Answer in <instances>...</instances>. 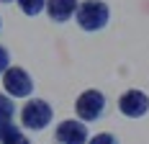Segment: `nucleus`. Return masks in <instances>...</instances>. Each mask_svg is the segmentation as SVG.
<instances>
[{
  "mask_svg": "<svg viewBox=\"0 0 149 144\" xmlns=\"http://www.w3.org/2000/svg\"><path fill=\"white\" fill-rule=\"evenodd\" d=\"M74 21L82 31H100L108 26L111 21V8L105 5L103 0H82L77 5V13H74Z\"/></svg>",
  "mask_w": 149,
  "mask_h": 144,
  "instance_id": "obj_1",
  "label": "nucleus"
},
{
  "mask_svg": "<svg viewBox=\"0 0 149 144\" xmlns=\"http://www.w3.org/2000/svg\"><path fill=\"white\" fill-rule=\"evenodd\" d=\"M52 118H54V111H52V106L41 98H31L23 108H21V124L31 131H41L46 129L49 124H52Z\"/></svg>",
  "mask_w": 149,
  "mask_h": 144,
  "instance_id": "obj_2",
  "label": "nucleus"
},
{
  "mask_svg": "<svg viewBox=\"0 0 149 144\" xmlns=\"http://www.w3.org/2000/svg\"><path fill=\"white\" fill-rule=\"evenodd\" d=\"M103 111H105V95L100 93V90H95V87L82 90V93L77 95V101H74V113L80 116L82 124L100 118Z\"/></svg>",
  "mask_w": 149,
  "mask_h": 144,
  "instance_id": "obj_3",
  "label": "nucleus"
},
{
  "mask_svg": "<svg viewBox=\"0 0 149 144\" xmlns=\"http://www.w3.org/2000/svg\"><path fill=\"white\" fill-rule=\"evenodd\" d=\"M3 87H5V93L10 95V98H29L31 93H33V80H31V75L23 67H8L5 75H3Z\"/></svg>",
  "mask_w": 149,
  "mask_h": 144,
  "instance_id": "obj_4",
  "label": "nucleus"
},
{
  "mask_svg": "<svg viewBox=\"0 0 149 144\" xmlns=\"http://www.w3.org/2000/svg\"><path fill=\"white\" fill-rule=\"evenodd\" d=\"M118 111L129 118H141V116L149 111V95L139 87H131V90H123L118 95Z\"/></svg>",
  "mask_w": 149,
  "mask_h": 144,
  "instance_id": "obj_5",
  "label": "nucleus"
},
{
  "mask_svg": "<svg viewBox=\"0 0 149 144\" xmlns=\"http://www.w3.org/2000/svg\"><path fill=\"white\" fill-rule=\"evenodd\" d=\"M88 126L80 118H67L54 129V142L57 144H88Z\"/></svg>",
  "mask_w": 149,
  "mask_h": 144,
  "instance_id": "obj_6",
  "label": "nucleus"
},
{
  "mask_svg": "<svg viewBox=\"0 0 149 144\" xmlns=\"http://www.w3.org/2000/svg\"><path fill=\"white\" fill-rule=\"evenodd\" d=\"M77 0H46V13L57 23H67L74 13H77Z\"/></svg>",
  "mask_w": 149,
  "mask_h": 144,
  "instance_id": "obj_7",
  "label": "nucleus"
},
{
  "mask_svg": "<svg viewBox=\"0 0 149 144\" xmlns=\"http://www.w3.org/2000/svg\"><path fill=\"white\" fill-rule=\"evenodd\" d=\"M15 116V103L10 95H0V124H8L13 121Z\"/></svg>",
  "mask_w": 149,
  "mask_h": 144,
  "instance_id": "obj_8",
  "label": "nucleus"
},
{
  "mask_svg": "<svg viewBox=\"0 0 149 144\" xmlns=\"http://www.w3.org/2000/svg\"><path fill=\"white\" fill-rule=\"evenodd\" d=\"M18 136H23V134H21V129L15 126L13 121L0 124V144H8V142H13V139H18Z\"/></svg>",
  "mask_w": 149,
  "mask_h": 144,
  "instance_id": "obj_9",
  "label": "nucleus"
},
{
  "mask_svg": "<svg viewBox=\"0 0 149 144\" xmlns=\"http://www.w3.org/2000/svg\"><path fill=\"white\" fill-rule=\"evenodd\" d=\"M26 15H39L46 8V0H15Z\"/></svg>",
  "mask_w": 149,
  "mask_h": 144,
  "instance_id": "obj_10",
  "label": "nucleus"
},
{
  "mask_svg": "<svg viewBox=\"0 0 149 144\" xmlns=\"http://www.w3.org/2000/svg\"><path fill=\"white\" fill-rule=\"evenodd\" d=\"M88 144H118V139H116L113 134H108V131H100V134H95L93 139H88Z\"/></svg>",
  "mask_w": 149,
  "mask_h": 144,
  "instance_id": "obj_11",
  "label": "nucleus"
},
{
  "mask_svg": "<svg viewBox=\"0 0 149 144\" xmlns=\"http://www.w3.org/2000/svg\"><path fill=\"white\" fill-rule=\"evenodd\" d=\"M10 67V54L5 46H0V75H5V70Z\"/></svg>",
  "mask_w": 149,
  "mask_h": 144,
  "instance_id": "obj_12",
  "label": "nucleus"
},
{
  "mask_svg": "<svg viewBox=\"0 0 149 144\" xmlns=\"http://www.w3.org/2000/svg\"><path fill=\"white\" fill-rule=\"evenodd\" d=\"M8 144H31L26 136H18V139H13V142H8Z\"/></svg>",
  "mask_w": 149,
  "mask_h": 144,
  "instance_id": "obj_13",
  "label": "nucleus"
},
{
  "mask_svg": "<svg viewBox=\"0 0 149 144\" xmlns=\"http://www.w3.org/2000/svg\"><path fill=\"white\" fill-rule=\"evenodd\" d=\"M0 3H13V0H0Z\"/></svg>",
  "mask_w": 149,
  "mask_h": 144,
  "instance_id": "obj_14",
  "label": "nucleus"
},
{
  "mask_svg": "<svg viewBox=\"0 0 149 144\" xmlns=\"http://www.w3.org/2000/svg\"><path fill=\"white\" fill-rule=\"evenodd\" d=\"M0 29H3V18H0Z\"/></svg>",
  "mask_w": 149,
  "mask_h": 144,
  "instance_id": "obj_15",
  "label": "nucleus"
}]
</instances>
